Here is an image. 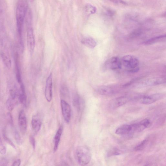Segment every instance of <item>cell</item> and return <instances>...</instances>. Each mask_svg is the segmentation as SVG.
Segmentation results:
<instances>
[{"instance_id": "1", "label": "cell", "mask_w": 166, "mask_h": 166, "mask_svg": "<svg viewBox=\"0 0 166 166\" xmlns=\"http://www.w3.org/2000/svg\"><path fill=\"white\" fill-rule=\"evenodd\" d=\"M26 11L25 3L22 0H20L18 4L16 11L18 31L20 37L22 36L23 25Z\"/></svg>"}, {"instance_id": "2", "label": "cell", "mask_w": 166, "mask_h": 166, "mask_svg": "<svg viewBox=\"0 0 166 166\" xmlns=\"http://www.w3.org/2000/svg\"><path fill=\"white\" fill-rule=\"evenodd\" d=\"M75 153L77 160L80 165H86L89 163L91 159V154L89 148L87 147H78Z\"/></svg>"}, {"instance_id": "3", "label": "cell", "mask_w": 166, "mask_h": 166, "mask_svg": "<svg viewBox=\"0 0 166 166\" xmlns=\"http://www.w3.org/2000/svg\"><path fill=\"white\" fill-rule=\"evenodd\" d=\"M122 64L131 72L135 73L139 71V61L136 56L127 55L123 56L121 60Z\"/></svg>"}, {"instance_id": "4", "label": "cell", "mask_w": 166, "mask_h": 166, "mask_svg": "<svg viewBox=\"0 0 166 166\" xmlns=\"http://www.w3.org/2000/svg\"><path fill=\"white\" fill-rule=\"evenodd\" d=\"M136 132H137V123L123 125L116 130L115 133L118 135L130 136Z\"/></svg>"}, {"instance_id": "5", "label": "cell", "mask_w": 166, "mask_h": 166, "mask_svg": "<svg viewBox=\"0 0 166 166\" xmlns=\"http://www.w3.org/2000/svg\"><path fill=\"white\" fill-rule=\"evenodd\" d=\"M165 97L162 93H157L144 96L140 99V103L144 105H150L161 99Z\"/></svg>"}, {"instance_id": "6", "label": "cell", "mask_w": 166, "mask_h": 166, "mask_svg": "<svg viewBox=\"0 0 166 166\" xmlns=\"http://www.w3.org/2000/svg\"><path fill=\"white\" fill-rule=\"evenodd\" d=\"M129 100L130 98L126 96L116 98L110 102L109 103V107L112 109H115L124 105Z\"/></svg>"}, {"instance_id": "7", "label": "cell", "mask_w": 166, "mask_h": 166, "mask_svg": "<svg viewBox=\"0 0 166 166\" xmlns=\"http://www.w3.org/2000/svg\"><path fill=\"white\" fill-rule=\"evenodd\" d=\"M61 106L63 118L66 122L69 123L71 117V107L68 103L63 100L61 101Z\"/></svg>"}, {"instance_id": "8", "label": "cell", "mask_w": 166, "mask_h": 166, "mask_svg": "<svg viewBox=\"0 0 166 166\" xmlns=\"http://www.w3.org/2000/svg\"><path fill=\"white\" fill-rule=\"evenodd\" d=\"M52 80L53 75L51 73L47 79L45 90V97L48 102H51L52 98Z\"/></svg>"}, {"instance_id": "9", "label": "cell", "mask_w": 166, "mask_h": 166, "mask_svg": "<svg viewBox=\"0 0 166 166\" xmlns=\"http://www.w3.org/2000/svg\"><path fill=\"white\" fill-rule=\"evenodd\" d=\"M165 82V79L163 78L154 77L146 79L142 85L144 86H152L164 84Z\"/></svg>"}, {"instance_id": "10", "label": "cell", "mask_w": 166, "mask_h": 166, "mask_svg": "<svg viewBox=\"0 0 166 166\" xmlns=\"http://www.w3.org/2000/svg\"><path fill=\"white\" fill-rule=\"evenodd\" d=\"M107 66L113 70L121 69L122 67L121 61L117 56H114L109 59L106 63Z\"/></svg>"}, {"instance_id": "11", "label": "cell", "mask_w": 166, "mask_h": 166, "mask_svg": "<svg viewBox=\"0 0 166 166\" xmlns=\"http://www.w3.org/2000/svg\"><path fill=\"white\" fill-rule=\"evenodd\" d=\"M27 44L31 53L34 51L35 47V39L33 31L31 28L28 29L27 32Z\"/></svg>"}, {"instance_id": "12", "label": "cell", "mask_w": 166, "mask_h": 166, "mask_svg": "<svg viewBox=\"0 0 166 166\" xmlns=\"http://www.w3.org/2000/svg\"><path fill=\"white\" fill-rule=\"evenodd\" d=\"M20 129L23 133L26 132L27 129V122L25 114L23 110H21L19 114L18 118Z\"/></svg>"}, {"instance_id": "13", "label": "cell", "mask_w": 166, "mask_h": 166, "mask_svg": "<svg viewBox=\"0 0 166 166\" xmlns=\"http://www.w3.org/2000/svg\"><path fill=\"white\" fill-rule=\"evenodd\" d=\"M31 124L34 132L35 133L38 132L42 125L41 120L39 116L38 115L34 116L31 120Z\"/></svg>"}, {"instance_id": "14", "label": "cell", "mask_w": 166, "mask_h": 166, "mask_svg": "<svg viewBox=\"0 0 166 166\" xmlns=\"http://www.w3.org/2000/svg\"><path fill=\"white\" fill-rule=\"evenodd\" d=\"M97 91L99 94L105 96L111 95L115 93V91L112 88L105 86L99 87L97 88Z\"/></svg>"}, {"instance_id": "15", "label": "cell", "mask_w": 166, "mask_h": 166, "mask_svg": "<svg viewBox=\"0 0 166 166\" xmlns=\"http://www.w3.org/2000/svg\"><path fill=\"white\" fill-rule=\"evenodd\" d=\"M81 43L85 46L91 49H93L96 46L97 43L92 38L86 37L84 38L81 41Z\"/></svg>"}, {"instance_id": "16", "label": "cell", "mask_w": 166, "mask_h": 166, "mask_svg": "<svg viewBox=\"0 0 166 166\" xmlns=\"http://www.w3.org/2000/svg\"><path fill=\"white\" fill-rule=\"evenodd\" d=\"M166 35H162L150 38L144 42L145 45H149L154 44L158 42L164 41L165 40Z\"/></svg>"}, {"instance_id": "17", "label": "cell", "mask_w": 166, "mask_h": 166, "mask_svg": "<svg viewBox=\"0 0 166 166\" xmlns=\"http://www.w3.org/2000/svg\"><path fill=\"white\" fill-rule=\"evenodd\" d=\"M151 123L149 119L146 118L142 120L139 123H137V132H142L149 126Z\"/></svg>"}, {"instance_id": "18", "label": "cell", "mask_w": 166, "mask_h": 166, "mask_svg": "<svg viewBox=\"0 0 166 166\" xmlns=\"http://www.w3.org/2000/svg\"><path fill=\"white\" fill-rule=\"evenodd\" d=\"M63 127L61 126L58 129L54 137V151H56L58 149L59 143L61 139V137L63 132Z\"/></svg>"}, {"instance_id": "19", "label": "cell", "mask_w": 166, "mask_h": 166, "mask_svg": "<svg viewBox=\"0 0 166 166\" xmlns=\"http://www.w3.org/2000/svg\"><path fill=\"white\" fill-rule=\"evenodd\" d=\"M21 91L20 93L19 99L20 103L24 105H26V103L27 97L26 93L25 88L23 85V83L20 84Z\"/></svg>"}, {"instance_id": "20", "label": "cell", "mask_w": 166, "mask_h": 166, "mask_svg": "<svg viewBox=\"0 0 166 166\" xmlns=\"http://www.w3.org/2000/svg\"><path fill=\"white\" fill-rule=\"evenodd\" d=\"M73 103L74 106L77 109V111H80L81 110L82 100L78 94H76L74 95L73 99Z\"/></svg>"}, {"instance_id": "21", "label": "cell", "mask_w": 166, "mask_h": 166, "mask_svg": "<svg viewBox=\"0 0 166 166\" xmlns=\"http://www.w3.org/2000/svg\"><path fill=\"white\" fill-rule=\"evenodd\" d=\"M1 56L2 61L7 67L8 68H11L12 61L8 56L3 52L1 53Z\"/></svg>"}, {"instance_id": "22", "label": "cell", "mask_w": 166, "mask_h": 166, "mask_svg": "<svg viewBox=\"0 0 166 166\" xmlns=\"http://www.w3.org/2000/svg\"><path fill=\"white\" fill-rule=\"evenodd\" d=\"M16 103L17 101L9 98L6 103L7 109L10 111H12L15 108Z\"/></svg>"}, {"instance_id": "23", "label": "cell", "mask_w": 166, "mask_h": 166, "mask_svg": "<svg viewBox=\"0 0 166 166\" xmlns=\"http://www.w3.org/2000/svg\"><path fill=\"white\" fill-rule=\"evenodd\" d=\"M148 142V139L144 140L134 148V150L136 151L143 150L147 146Z\"/></svg>"}, {"instance_id": "24", "label": "cell", "mask_w": 166, "mask_h": 166, "mask_svg": "<svg viewBox=\"0 0 166 166\" xmlns=\"http://www.w3.org/2000/svg\"><path fill=\"white\" fill-rule=\"evenodd\" d=\"M122 152L121 150L117 148H112L109 150L107 153V156L110 157L114 156H117L122 154Z\"/></svg>"}, {"instance_id": "25", "label": "cell", "mask_w": 166, "mask_h": 166, "mask_svg": "<svg viewBox=\"0 0 166 166\" xmlns=\"http://www.w3.org/2000/svg\"><path fill=\"white\" fill-rule=\"evenodd\" d=\"M2 134L3 135V138H4L5 141L8 143L13 148L16 149V147L15 144L13 143L11 140L7 136L6 132L5 129H3L2 132Z\"/></svg>"}, {"instance_id": "26", "label": "cell", "mask_w": 166, "mask_h": 166, "mask_svg": "<svg viewBox=\"0 0 166 166\" xmlns=\"http://www.w3.org/2000/svg\"><path fill=\"white\" fill-rule=\"evenodd\" d=\"M14 136H15V138L17 144L19 145H22L23 143L22 140L21 138L19 132L15 129L14 131Z\"/></svg>"}, {"instance_id": "27", "label": "cell", "mask_w": 166, "mask_h": 166, "mask_svg": "<svg viewBox=\"0 0 166 166\" xmlns=\"http://www.w3.org/2000/svg\"><path fill=\"white\" fill-rule=\"evenodd\" d=\"M86 10L87 12L90 14L94 13L96 12L97 9L94 6L91 5H88L86 7Z\"/></svg>"}, {"instance_id": "28", "label": "cell", "mask_w": 166, "mask_h": 166, "mask_svg": "<svg viewBox=\"0 0 166 166\" xmlns=\"http://www.w3.org/2000/svg\"><path fill=\"white\" fill-rule=\"evenodd\" d=\"M6 147L2 143L1 139H0V154L4 155L6 154Z\"/></svg>"}, {"instance_id": "29", "label": "cell", "mask_w": 166, "mask_h": 166, "mask_svg": "<svg viewBox=\"0 0 166 166\" xmlns=\"http://www.w3.org/2000/svg\"><path fill=\"white\" fill-rule=\"evenodd\" d=\"M29 140L32 146L34 149L35 147H36V142H35V140L34 137L32 136H31L30 137Z\"/></svg>"}, {"instance_id": "30", "label": "cell", "mask_w": 166, "mask_h": 166, "mask_svg": "<svg viewBox=\"0 0 166 166\" xmlns=\"http://www.w3.org/2000/svg\"><path fill=\"white\" fill-rule=\"evenodd\" d=\"M8 162L6 159H3L0 162V166H6L7 165Z\"/></svg>"}, {"instance_id": "31", "label": "cell", "mask_w": 166, "mask_h": 166, "mask_svg": "<svg viewBox=\"0 0 166 166\" xmlns=\"http://www.w3.org/2000/svg\"><path fill=\"white\" fill-rule=\"evenodd\" d=\"M21 161L20 159H17L13 162L12 166H19L21 164Z\"/></svg>"}, {"instance_id": "32", "label": "cell", "mask_w": 166, "mask_h": 166, "mask_svg": "<svg viewBox=\"0 0 166 166\" xmlns=\"http://www.w3.org/2000/svg\"><path fill=\"white\" fill-rule=\"evenodd\" d=\"M8 117L9 120V121L10 123L12 124L13 123V119L12 116L10 113H9L8 115Z\"/></svg>"}]
</instances>
